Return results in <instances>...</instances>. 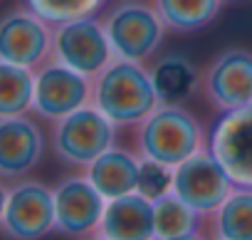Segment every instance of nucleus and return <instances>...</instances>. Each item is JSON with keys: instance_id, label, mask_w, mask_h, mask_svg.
<instances>
[{"instance_id": "4468645a", "label": "nucleus", "mask_w": 252, "mask_h": 240, "mask_svg": "<svg viewBox=\"0 0 252 240\" xmlns=\"http://www.w3.org/2000/svg\"><path fill=\"white\" fill-rule=\"evenodd\" d=\"M99 233L109 240H156L154 201L141 193L106 201Z\"/></svg>"}, {"instance_id": "9d476101", "label": "nucleus", "mask_w": 252, "mask_h": 240, "mask_svg": "<svg viewBox=\"0 0 252 240\" xmlns=\"http://www.w3.org/2000/svg\"><path fill=\"white\" fill-rule=\"evenodd\" d=\"M200 89L208 102L225 111H235L252 102V52L227 47L200 72Z\"/></svg>"}, {"instance_id": "f257e3e1", "label": "nucleus", "mask_w": 252, "mask_h": 240, "mask_svg": "<svg viewBox=\"0 0 252 240\" xmlns=\"http://www.w3.org/2000/svg\"><path fill=\"white\" fill-rule=\"evenodd\" d=\"M92 104L114 127H139L161 102L146 65L114 57L92 79Z\"/></svg>"}, {"instance_id": "1a4fd4ad", "label": "nucleus", "mask_w": 252, "mask_h": 240, "mask_svg": "<svg viewBox=\"0 0 252 240\" xmlns=\"http://www.w3.org/2000/svg\"><path fill=\"white\" fill-rule=\"evenodd\" d=\"M92 104V79L79 74L77 69L47 60L35 69V94L32 111L40 119L57 122V119Z\"/></svg>"}, {"instance_id": "20e7f679", "label": "nucleus", "mask_w": 252, "mask_h": 240, "mask_svg": "<svg viewBox=\"0 0 252 240\" xmlns=\"http://www.w3.org/2000/svg\"><path fill=\"white\" fill-rule=\"evenodd\" d=\"M116 129L119 127H114L94 104H87L52 122V151L62 164L87 169L114 146Z\"/></svg>"}, {"instance_id": "6ab92c4d", "label": "nucleus", "mask_w": 252, "mask_h": 240, "mask_svg": "<svg viewBox=\"0 0 252 240\" xmlns=\"http://www.w3.org/2000/svg\"><path fill=\"white\" fill-rule=\"evenodd\" d=\"M35 69L0 62V119L32 111Z\"/></svg>"}, {"instance_id": "2eb2a0df", "label": "nucleus", "mask_w": 252, "mask_h": 240, "mask_svg": "<svg viewBox=\"0 0 252 240\" xmlns=\"http://www.w3.org/2000/svg\"><path fill=\"white\" fill-rule=\"evenodd\" d=\"M139 169H141V156L139 151L124 149V146H111L101 156H96L87 169L84 176L92 181V186L106 198H121L136 193L139 183Z\"/></svg>"}, {"instance_id": "6e6552de", "label": "nucleus", "mask_w": 252, "mask_h": 240, "mask_svg": "<svg viewBox=\"0 0 252 240\" xmlns=\"http://www.w3.org/2000/svg\"><path fill=\"white\" fill-rule=\"evenodd\" d=\"M52 30L30 8H15L0 15V62L37 69L52 57Z\"/></svg>"}, {"instance_id": "423d86ee", "label": "nucleus", "mask_w": 252, "mask_h": 240, "mask_svg": "<svg viewBox=\"0 0 252 240\" xmlns=\"http://www.w3.org/2000/svg\"><path fill=\"white\" fill-rule=\"evenodd\" d=\"M79 74L94 79L114 60L101 18L89 15L69 23H60L52 30V57Z\"/></svg>"}, {"instance_id": "a211bd4d", "label": "nucleus", "mask_w": 252, "mask_h": 240, "mask_svg": "<svg viewBox=\"0 0 252 240\" xmlns=\"http://www.w3.org/2000/svg\"><path fill=\"white\" fill-rule=\"evenodd\" d=\"M151 3L166 30L188 35L208 28L218 18L225 0H151Z\"/></svg>"}, {"instance_id": "39448f33", "label": "nucleus", "mask_w": 252, "mask_h": 240, "mask_svg": "<svg viewBox=\"0 0 252 240\" xmlns=\"http://www.w3.org/2000/svg\"><path fill=\"white\" fill-rule=\"evenodd\" d=\"M0 230L10 240H42L55 230V193L35 178H20L8 188Z\"/></svg>"}, {"instance_id": "393cba45", "label": "nucleus", "mask_w": 252, "mask_h": 240, "mask_svg": "<svg viewBox=\"0 0 252 240\" xmlns=\"http://www.w3.org/2000/svg\"><path fill=\"white\" fill-rule=\"evenodd\" d=\"M82 240H109V238H104L101 233H92V235H87V238H82Z\"/></svg>"}, {"instance_id": "0eeeda50", "label": "nucleus", "mask_w": 252, "mask_h": 240, "mask_svg": "<svg viewBox=\"0 0 252 240\" xmlns=\"http://www.w3.org/2000/svg\"><path fill=\"white\" fill-rule=\"evenodd\" d=\"M235 188V181L208 146L173 169V193L203 218L215 213Z\"/></svg>"}, {"instance_id": "f8f14e48", "label": "nucleus", "mask_w": 252, "mask_h": 240, "mask_svg": "<svg viewBox=\"0 0 252 240\" xmlns=\"http://www.w3.org/2000/svg\"><path fill=\"white\" fill-rule=\"evenodd\" d=\"M208 149L225 166L235 186L252 188V102L218 119L208 134Z\"/></svg>"}, {"instance_id": "412c9836", "label": "nucleus", "mask_w": 252, "mask_h": 240, "mask_svg": "<svg viewBox=\"0 0 252 240\" xmlns=\"http://www.w3.org/2000/svg\"><path fill=\"white\" fill-rule=\"evenodd\" d=\"M23 3L50 25H60V23L96 15V10L104 5V0H23Z\"/></svg>"}, {"instance_id": "7ed1b4c3", "label": "nucleus", "mask_w": 252, "mask_h": 240, "mask_svg": "<svg viewBox=\"0 0 252 240\" xmlns=\"http://www.w3.org/2000/svg\"><path fill=\"white\" fill-rule=\"evenodd\" d=\"M101 25L114 57L139 65H146L156 57L166 35V25L154 3L144 0H121L106 10Z\"/></svg>"}, {"instance_id": "4be33fe9", "label": "nucleus", "mask_w": 252, "mask_h": 240, "mask_svg": "<svg viewBox=\"0 0 252 240\" xmlns=\"http://www.w3.org/2000/svg\"><path fill=\"white\" fill-rule=\"evenodd\" d=\"M171 191H173V166H166V164L151 161V159H141L136 193H141L149 201H158L161 196H166Z\"/></svg>"}, {"instance_id": "f3484780", "label": "nucleus", "mask_w": 252, "mask_h": 240, "mask_svg": "<svg viewBox=\"0 0 252 240\" xmlns=\"http://www.w3.org/2000/svg\"><path fill=\"white\" fill-rule=\"evenodd\" d=\"M213 240H252V188H235L208 215Z\"/></svg>"}, {"instance_id": "9b49d317", "label": "nucleus", "mask_w": 252, "mask_h": 240, "mask_svg": "<svg viewBox=\"0 0 252 240\" xmlns=\"http://www.w3.org/2000/svg\"><path fill=\"white\" fill-rule=\"evenodd\" d=\"M55 230L67 238H87L99 233L106 198L92 186L84 173L64 176L55 188Z\"/></svg>"}, {"instance_id": "f03ea898", "label": "nucleus", "mask_w": 252, "mask_h": 240, "mask_svg": "<svg viewBox=\"0 0 252 240\" xmlns=\"http://www.w3.org/2000/svg\"><path fill=\"white\" fill-rule=\"evenodd\" d=\"M205 146L208 134L186 104H158L136 127L139 156L173 169Z\"/></svg>"}, {"instance_id": "ddd939ff", "label": "nucleus", "mask_w": 252, "mask_h": 240, "mask_svg": "<svg viewBox=\"0 0 252 240\" xmlns=\"http://www.w3.org/2000/svg\"><path fill=\"white\" fill-rule=\"evenodd\" d=\"M45 154V132L28 114L0 119V181H20L37 169Z\"/></svg>"}, {"instance_id": "5701e85b", "label": "nucleus", "mask_w": 252, "mask_h": 240, "mask_svg": "<svg viewBox=\"0 0 252 240\" xmlns=\"http://www.w3.org/2000/svg\"><path fill=\"white\" fill-rule=\"evenodd\" d=\"M166 240H208L200 230H195V233H188V235H178V238H166Z\"/></svg>"}, {"instance_id": "b1692460", "label": "nucleus", "mask_w": 252, "mask_h": 240, "mask_svg": "<svg viewBox=\"0 0 252 240\" xmlns=\"http://www.w3.org/2000/svg\"><path fill=\"white\" fill-rule=\"evenodd\" d=\"M5 198H8V188H5L3 181H0V215H3V208H5Z\"/></svg>"}, {"instance_id": "dca6fc26", "label": "nucleus", "mask_w": 252, "mask_h": 240, "mask_svg": "<svg viewBox=\"0 0 252 240\" xmlns=\"http://www.w3.org/2000/svg\"><path fill=\"white\" fill-rule=\"evenodd\" d=\"M149 74L161 104H186L200 89L198 67L181 52L156 57L149 67Z\"/></svg>"}, {"instance_id": "aec40b11", "label": "nucleus", "mask_w": 252, "mask_h": 240, "mask_svg": "<svg viewBox=\"0 0 252 240\" xmlns=\"http://www.w3.org/2000/svg\"><path fill=\"white\" fill-rule=\"evenodd\" d=\"M154 218H156V240L195 233L200 230V220H203V215L195 213L173 191L154 201Z\"/></svg>"}]
</instances>
